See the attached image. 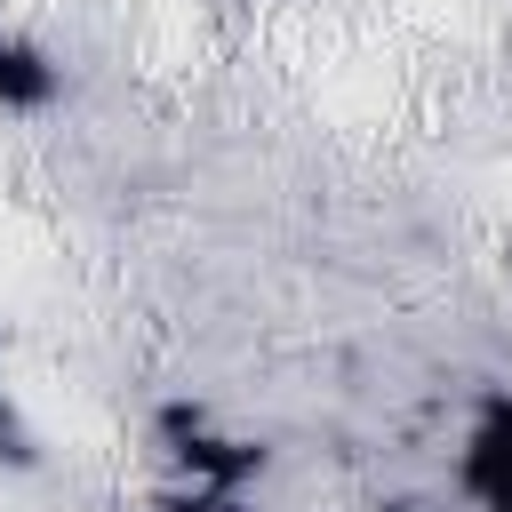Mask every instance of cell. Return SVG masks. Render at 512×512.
I'll list each match as a JSON object with an SVG mask.
<instances>
[{
	"label": "cell",
	"mask_w": 512,
	"mask_h": 512,
	"mask_svg": "<svg viewBox=\"0 0 512 512\" xmlns=\"http://www.w3.org/2000/svg\"><path fill=\"white\" fill-rule=\"evenodd\" d=\"M472 496L488 512H512V408H496L480 432H472V464H464Z\"/></svg>",
	"instance_id": "cell-1"
}]
</instances>
